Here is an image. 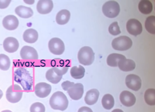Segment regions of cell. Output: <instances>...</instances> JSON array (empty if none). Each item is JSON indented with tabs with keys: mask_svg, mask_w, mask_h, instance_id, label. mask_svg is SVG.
I'll return each mask as SVG.
<instances>
[{
	"mask_svg": "<svg viewBox=\"0 0 155 112\" xmlns=\"http://www.w3.org/2000/svg\"><path fill=\"white\" fill-rule=\"evenodd\" d=\"M23 94L21 88L17 84H14L8 88L6 92V97L10 103H16L21 99Z\"/></svg>",
	"mask_w": 155,
	"mask_h": 112,
	"instance_id": "cell-6",
	"label": "cell"
},
{
	"mask_svg": "<svg viewBox=\"0 0 155 112\" xmlns=\"http://www.w3.org/2000/svg\"><path fill=\"white\" fill-rule=\"evenodd\" d=\"M14 79L16 83L20 84L25 91L32 90L33 79L32 75L25 68L17 69L14 72Z\"/></svg>",
	"mask_w": 155,
	"mask_h": 112,
	"instance_id": "cell-1",
	"label": "cell"
},
{
	"mask_svg": "<svg viewBox=\"0 0 155 112\" xmlns=\"http://www.w3.org/2000/svg\"><path fill=\"white\" fill-rule=\"evenodd\" d=\"M21 59L25 60H35L38 58V55L36 50L29 46H25L21 50Z\"/></svg>",
	"mask_w": 155,
	"mask_h": 112,
	"instance_id": "cell-13",
	"label": "cell"
},
{
	"mask_svg": "<svg viewBox=\"0 0 155 112\" xmlns=\"http://www.w3.org/2000/svg\"><path fill=\"white\" fill-rule=\"evenodd\" d=\"M62 88L66 91L70 97L74 100L81 99L84 94V86L81 83H74L70 81H65L61 84Z\"/></svg>",
	"mask_w": 155,
	"mask_h": 112,
	"instance_id": "cell-2",
	"label": "cell"
},
{
	"mask_svg": "<svg viewBox=\"0 0 155 112\" xmlns=\"http://www.w3.org/2000/svg\"><path fill=\"white\" fill-rule=\"evenodd\" d=\"M145 28L149 33L155 34V17L153 15L147 17L145 22Z\"/></svg>",
	"mask_w": 155,
	"mask_h": 112,
	"instance_id": "cell-29",
	"label": "cell"
},
{
	"mask_svg": "<svg viewBox=\"0 0 155 112\" xmlns=\"http://www.w3.org/2000/svg\"><path fill=\"white\" fill-rule=\"evenodd\" d=\"M31 112H45V106L43 104L36 102L31 105L30 108Z\"/></svg>",
	"mask_w": 155,
	"mask_h": 112,
	"instance_id": "cell-32",
	"label": "cell"
},
{
	"mask_svg": "<svg viewBox=\"0 0 155 112\" xmlns=\"http://www.w3.org/2000/svg\"><path fill=\"white\" fill-rule=\"evenodd\" d=\"M11 62L8 56L0 54V69L3 71L8 70L10 67Z\"/></svg>",
	"mask_w": 155,
	"mask_h": 112,
	"instance_id": "cell-30",
	"label": "cell"
},
{
	"mask_svg": "<svg viewBox=\"0 0 155 112\" xmlns=\"http://www.w3.org/2000/svg\"><path fill=\"white\" fill-rule=\"evenodd\" d=\"M127 87L134 91H138L142 86V80L139 76L135 74L128 75L125 78Z\"/></svg>",
	"mask_w": 155,
	"mask_h": 112,
	"instance_id": "cell-11",
	"label": "cell"
},
{
	"mask_svg": "<svg viewBox=\"0 0 155 112\" xmlns=\"http://www.w3.org/2000/svg\"><path fill=\"white\" fill-rule=\"evenodd\" d=\"M120 100L122 104L127 107L133 106L136 102V98L134 95L128 91H124L121 93Z\"/></svg>",
	"mask_w": 155,
	"mask_h": 112,
	"instance_id": "cell-15",
	"label": "cell"
},
{
	"mask_svg": "<svg viewBox=\"0 0 155 112\" xmlns=\"http://www.w3.org/2000/svg\"><path fill=\"white\" fill-rule=\"evenodd\" d=\"M50 105L54 110H65L68 106V100L65 94L61 91L54 93L50 99Z\"/></svg>",
	"mask_w": 155,
	"mask_h": 112,
	"instance_id": "cell-3",
	"label": "cell"
},
{
	"mask_svg": "<svg viewBox=\"0 0 155 112\" xmlns=\"http://www.w3.org/2000/svg\"><path fill=\"white\" fill-rule=\"evenodd\" d=\"M71 75L74 79H82L85 73V69L81 65L78 66V67H72L70 71Z\"/></svg>",
	"mask_w": 155,
	"mask_h": 112,
	"instance_id": "cell-25",
	"label": "cell"
},
{
	"mask_svg": "<svg viewBox=\"0 0 155 112\" xmlns=\"http://www.w3.org/2000/svg\"><path fill=\"white\" fill-rule=\"evenodd\" d=\"M112 112H124L123 110H122L121 109H114L113 111Z\"/></svg>",
	"mask_w": 155,
	"mask_h": 112,
	"instance_id": "cell-35",
	"label": "cell"
},
{
	"mask_svg": "<svg viewBox=\"0 0 155 112\" xmlns=\"http://www.w3.org/2000/svg\"><path fill=\"white\" fill-rule=\"evenodd\" d=\"M53 6L51 0H40L37 3V12L41 14H48L52 11Z\"/></svg>",
	"mask_w": 155,
	"mask_h": 112,
	"instance_id": "cell-16",
	"label": "cell"
},
{
	"mask_svg": "<svg viewBox=\"0 0 155 112\" xmlns=\"http://www.w3.org/2000/svg\"><path fill=\"white\" fill-rule=\"evenodd\" d=\"M11 3V1H0V8L4 9L8 7Z\"/></svg>",
	"mask_w": 155,
	"mask_h": 112,
	"instance_id": "cell-33",
	"label": "cell"
},
{
	"mask_svg": "<svg viewBox=\"0 0 155 112\" xmlns=\"http://www.w3.org/2000/svg\"><path fill=\"white\" fill-rule=\"evenodd\" d=\"M51 91V86L45 82L37 83L35 87V92L37 97L45 98L50 95Z\"/></svg>",
	"mask_w": 155,
	"mask_h": 112,
	"instance_id": "cell-12",
	"label": "cell"
},
{
	"mask_svg": "<svg viewBox=\"0 0 155 112\" xmlns=\"http://www.w3.org/2000/svg\"><path fill=\"white\" fill-rule=\"evenodd\" d=\"M127 29L130 34L136 36L142 32L143 27L141 23L138 20L130 19L127 22Z\"/></svg>",
	"mask_w": 155,
	"mask_h": 112,
	"instance_id": "cell-10",
	"label": "cell"
},
{
	"mask_svg": "<svg viewBox=\"0 0 155 112\" xmlns=\"http://www.w3.org/2000/svg\"><path fill=\"white\" fill-rule=\"evenodd\" d=\"M2 25L5 29L9 31H13L18 27L19 21L15 16L9 15L3 19Z\"/></svg>",
	"mask_w": 155,
	"mask_h": 112,
	"instance_id": "cell-17",
	"label": "cell"
},
{
	"mask_svg": "<svg viewBox=\"0 0 155 112\" xmlns=\"http://www.w3.org/2000/svg\"><path fill=\"white\" fill-rule=\"evenodd\" d=\"M102 104L103 108L107 110H110L114 107V100L113 96L110 94H106L103 97Z\"/></svg>",
	"mask_w": 155,
	"mask_h": 112,
	"instance_id": "cell-27",
	"label": "cell"
},
{
	"mask_svg": "<svg viewBox=\"0 0 155 112\" xmlns=\"http://www.w3.org/2000/svg\"><path fill=\"white\" fill-rule=\"evenodd\" d=\"M2 96H3V92L2 91V90H0V99L2 98Z\"/></svg>",
	"mask_w": 155,
	"mask_h": 112,
	"instance_id": "cell-36",
	"label": "cell"
},
{
	"mask_svg": "<svg viewBox=\"0 0 155 112\" xmlns=\"http://www.w3.org/2000/svg\"><path fill=\"white\" fill-rule=\"evenodd\" d=\"M51 66L53 70L58 75L63 76L67 73L70 66V62L68 60H62L57 59L51 62Z\"/></svg>",
	"mask_w": 155,
	"mask_h": 112,
	"instance_id": "cell-9",
	"label": "cell"
},
{
	"mask_svg": "<svg viewBox=\"0 0 155 112\" xmlns=\"http://www.w3.org/2000/svg\"><path fill=\"white\" fill-rule=\"evenodd\" d=\"M133 46V42L130 37L121 36L114 39L112 42V46L114 50L125 51L129 49Z\"/></svg>",
	"mask_w": 155,
	"mask_h": 112,
	"instance_id": "cell-7",
	"label": "cell"
},
{
	"mask_svg": "<svg viewBox=\"0 0 155 112\" xmlns=\"http://www.w3.org/2000/svg\"><path fill=\"white\" fill-rule=\"evenodd\" d=\"M144 100L149 105H155V90L153 88L148 89L144 93Z\"/></svg>",
	"mask_w": 155,
	"mask_h": 112,
	"instance_id": "cell-28",
	"label": "cell"
},
{
	"mask_svg": "<svg viewBox=\"0 0 155 112\" xmlns=\"http://www.w3.org/2000/svg\"><path fill=\"white\" fill-rule=\"evenodd\" d=\"M1 112H12L11 110H3V111H2Z\"/></svg>",
	"mask_w": 155,
	"mask_h": 112,
	"instance_id": "cell-37",
	"label": "cell"
},
{
	"mask_svg": "<svg viewBox=\"0 0 155 112\" xmlns=\"http://www.w3.org/2000/svg\"><path fill=\"white\" fill-rule=\"evenodd\" d=\"M46 78L50 83L57 84L61 80L62 76L58 75L51 68L47 71L46 73Z\"/></svg>",
	"mask_w": 155,
	"mask_h": 112,
	"instance_id": "cell-26",
	"label": "cell"
},
{
	"mask_svg": "<svg viewBox=\"0 0 155 112\" xmlns=\"http://www.w3.org/2000/svg\"><path fill=\"white\" fill-rule=\"evenodd\" d=\"M99 96V92L97 89H92L86 92L85 97L86 104L89 105H93L95 104Z\"/></svg>",
	"mask_w": 155,
	"mask_h": 112,
	"instance_id": "cell-19",
	"label": "cell"
},
{
	"mask_svg": "<svg viewBox=\"0 0 155 112\" xmlns=\"http://www.w3.org/2000/svg\"><path fill=\"white\" fill-rule=\"evenodd\" d=\"M78 59L79 62L85 66H89L94 62L95 54L91 48L84 46L78 53Z\"/></svg>",
	"mask_w": 155,
	"mask_h": 112,
	"instance_id": "cell-4",
	"label": "cell"
},
{
	"mask_svg": "<svg viewBox=\"0 0 155 112\" xmlns=\"http://www.w3.org/2000/svg\"><path fill=\"white\" fill-rule=\"evenodd\" d=\"M102 12L106 17L114 18L117 17L120 12V7L115 1H109L103 5Z\"/></svg>",
	"mask_w": 155,
	"mask_h": 112,
	"instance_id": "cell-5",
	"label": "cell"
},
{
	"mask_svg": "<svg viewBox=\"0 0 155 112\" xmlns=\"http://www.w3.org/2000/svg\"><path fill=\"white\" fill-rule=\"evenodd\" d=\"M140 12L144 15L151 13L153 10V5L149 0H141L138 5Z\"/></svg>",
	"mask_w": 155,
	"mask_h": 112,
	"instance_id": "cell-23",
	"label": "cell"
},
{
	"mask_svg": "<svg viewBox=\"0 0 155 112\" xmlns=\"http://www.w3.org/2000/svg\"><path fill=\"white\" fill-rule=\"evenodd\" d=\"M108 31L113 36H117L120 34L121 31L118 25V22H114L112 23H111L108 28Z\"/></svg>",
	"mask_w": 155,
	"mask_h": 112,
	"instance_id": "cell-31",
	"label": "cell"
},
{
	"mask_svg": "<svg viewBox=\"0 0 155 112\" xmlns=\"http://www.w3.org/2000/svg\"><path fill=\"white\" fill-rule=\"evenodd\" d=\"M117 66L123 71H131L134 70L136 67V64L132 59L124 58L118 61Z\"/></svg>",
	"mask_w": 155,
	"mask_h": 112,
	"instance_id": "cell-18",
	"label": "cell"
},
{
	"mask_svg": "<svg viewBox=\"0 0 155 112\" xmlns=\"http://www.w3.org/2000/svg\"><path fill=\"white\" fill-rule=\"evenodd\" d=\"M23 37L25 42L29 44H32L37 42L38 37V34L36 30L29 29L25 31Z\"/></svg>",
	"mask_w": 155,
	"mask_h": 112,
	"instance_id": "cell-20",
	"label": "cell"
},
{
	"mask_svg": "<svg viewBox=\"0 0 155 112\" xmlns=\"http://www.w3.org/2000/svg\"><path fill=\"white\" fill-rule=\"evenodd\" d=\"M70 17L71 13L70 11L63 9L58 12L56 16V22L58 25H65L70 21Z\"/></svg>",
	"mask_w": 155,
	"mask_h": 112,
	"instance_id": "cell-22",
	"label": "cell"
},
{
	"mask_svg": "<svg viewBox=\"0 0 155 112\" xmlns=\"http://www.w3.org/2000/svg\"><path fill=\"white\" fill-rule=\"evenodd\" d=\"M78 112H93V110L89 107H83L79 109V110H78Z\"/></svg>",
	"mask_w": 155,
	"mask_h": 112,
	"instance_id": "cell-34",
	"label": "cell"
},
{
	"mask_svg": "<svg viewBox=\"0 0 155 112\" xmlns=\"http://www.w3.org/2000/svg\"><path fill=\"white\" fill-rule=\"evenodd\" d=\"M3 46L6 52L12 53L18 50L19 47V44L18 40L15 37H8L5 39Z\"/></svg>",
	"mask_w": 155,
	"mask_h": 112,
	"instance_id": "cell-14",
	"label": "cell"
},
{
	"mask_svg": "<svg viewBox=\"0 0 155 112\" xmlns=\"http://www.w3.org/2000/svg\"><path fill=\"white\" fill-rule=\"evenodd\" d=\"M15 12L19 17L25 19L31 18L33 15V12L32 8L22 5L16 7Z\"/></svg>",
	"mask_w": 155,
	"mask_h": 112,
	"instance_id": "cell-21",
	"label": "cell"
},
{
	"mask_svg": "<svg viewBox=\"0 0 155 112\" xmlns=\"http://www.w3.org/2000/svg\"><path fill=\"white\" fill-rule=\"evenodd\" d=\"M49 50L55 55H61L65 50V46L61 39L54 37L51 39L48 44Z\"/></svg>",
	"mask_w": 155,
	"mask_h": 112,
	"instance_id": "cell-8",
	"label": "cell"
},
{
	"mask_svg": "<svg viewBox=\"0 0 155 112\" xmlns=\"http://www.w3.org/2000/svg\"><path fill=\"white\" fill-rule=\"evenodd\" d=\"M125 56L123 54H118V53H112L108 56L107 58V63L108 66L110 67L117 66V63L118 61L125 58Z\"/></svg>",
	"mask_w": 155,
	"mask_h": 112,
	"instance_id": "cell-24",
	"label": "cell"
}]
</instances>
